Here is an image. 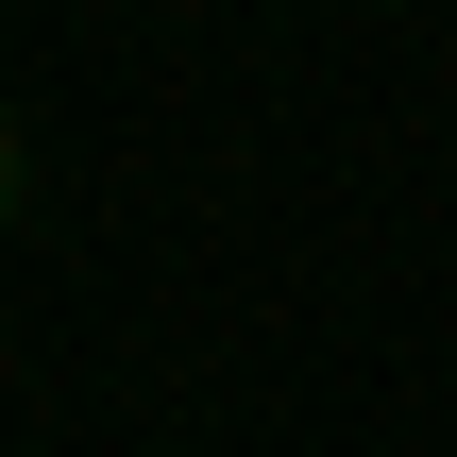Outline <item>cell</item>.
<instances>
[{
  "mask_svg": "<svg viewBox=\"0 0 457 457\" xmlns=\"http://www.w3.org/2000/svg\"><path fill=\"white\" fill-rule=\"evenodd\" d=\"M0 220H17V119H0Z\"/></svg>",
  "mask_w": 457,
  "mask_h": 457,
  "instance_id": "cell-1",
  "label": "cell"
}]
</instances>
